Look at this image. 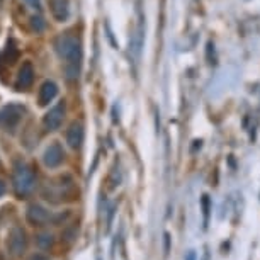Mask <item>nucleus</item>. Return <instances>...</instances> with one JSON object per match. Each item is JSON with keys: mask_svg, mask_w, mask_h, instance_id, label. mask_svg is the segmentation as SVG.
I'll list each match as a JSON object with an SVG mask.
<instances>
[{"mask_svg": "<svg viewBox=\"0 0 260 260\" xmlns=\"http://www.w3.org/2000/svg\"><path fill=\"white\" fill-rule=\"evenodd\" d=\"M24 2H26L29 7H32V9H36V10H39V9H41V2H39V0H24Z\"/></svg>", "mask_w": 260, "mask_h": 260, "instance_id": "nucleus-18", "label": "nucleus"}, {"mask_svg": "<svg viewBox=\"0 0 260 260\" xmlns=\"http://www.w3.org/2000/svg\"><path fill=\"white\" fill-rule=\"evenodd\" d=\"M27 247V238H26V231H24L20 226H14L9 231V237H7V249L12 255L19 257L26 252Z\"/></svg>", "mask_w": 260, "mask_h": 260, "instance_id": "nucleus-4", "label": "nucleus"}, {"mask_svg": "<svg viewBox=\"0 0 260 260\" xmlns=\"http://www.w3.org/2000/svg\"><path fill=\"white\" fill-rule=\"evenodd\" d=\"M26 218L32 226H43L51 220V214H49L48 209H44L43 206L31 204L26 211Z\"/></svg>", "mask_w": 260, "mask_h": 260, "instance_id": "nucleus-8", "label": "nucleus"}, {"mask_svg": "<svg viewBox=\"0 0 260 260\" xmlns=\"http://www.w3.org/2000/svg\"><path fill=\"white\" fill-rule=\"evenodd\" d=\"M34 82V68L31 61H24L22 67L19 68L17 78H15V90H27Z\"/></svg>", "mask_w": 260, "mask_h": 260, "instance_id": "nucleus-7", "label": "nucleus"}, {"mask_svg": "<svg viewBox=\"0 0 260 260\" xmlns=\"http://www.w3.org/2000/svg\"><path fill=\"white\" fill-rule=\"evenodd\" d=\"M65 162V150L60 143L55 141L44 150L43 155V163L46 165L48 168H58L61 163Z\"/></svg>", "mask_w": 260, "mask_h": 260, "instance_id": "nucleus-6", "label": "nucleus"}, {"mask_svg": "<svg viewBox=\"0 0 260 260\" xmlns=\"http://www.w3.org/2000/svg\"><path fill=\"white\" fill-rule=\"evenodd\" d=\"M12 185H14V192L17 197H27L29 194L34 191L36 187V173L29 167L27 163L17 162L12 173Z\"/></svg>", "mask_w": 260, "mask_h": 260, "instance_id": "nucleus-2", "label": "nucleus"}, {"mask_svg": "<svg viewBox=\"0 0 260 260\" xmlns=\"http://www.w3.org/2000/svg\"><path fill=\"white\" fill-rule=\"evenodd\" d=\"M36 243H38L41 250H49L55 245V237L51 233H48V231H44V233L36 235Z\"/></svg>", "mask_w": 260, "mask_h": 260, "instance_id": "nucleus-13", "label": "nucleus"}, {"mask_svg": "<svg viewBox=\"0 0 260 260\" xmlns=\"http://www.w3.org/2000/svg\"><path fill=\"white\" fill-rule=\"evenodd\" d=\"M163 240H165V255H168V254H170V242H172L170 233H165L163 235Z\"/></svg>", "mask_w": 260, "mask_h": 260, "instance_id": "nucleus-17", "label": "nucleus"}, {"mask_svg": "<svg viewBox=\"0 0 260 260\" xmlns=\"http://www.w3.org/2000/svg\"><path fill=\"white\" fill-rule=\"evenodd\" d=\"M31 26H32V29H34L36 32H41V31H44V26H46V24H44V20H43L41 15H32V17H31Z\"/></svg>", "mask_w": 260, "mask_h": 260, "instance_id": "nucleus-16", "label": "nucleus"}, {"mask_svg": "<svg viewBox=\"0 0 260 260\" xmlns=\"http://www.w3.org/2000/svg\"><path fill=\"white\" fill-rule=\"evenodd\" d=\"M55 51L56 55L65 61V75L70 82L77 80L80 75L82 58H84V49H82V41L73 32H61L55 39Z\"/></svg>", "mask_w": 260, "mask_h": 260, "instance_id": "nucleus-1", "label": "nucleus"}, {"mask_svg": "<svg viewBox=\"0 0 260 260\" xmlns=\"http://www.w3.org/2000/svg\"><path fill=\"white\" fill-rule=\"evenodd\" d=\"M184 260H197V254H196V250H189L187 254H185Z\"/></svg>", "mask_w": 260, "mask_h": 260, "instance_id": "nucleus-19", "label": "nucleus"}, {"mask_svg": "<svg viewBox=\"0 0 260 260\" xmlns=\"http://www.w3.org/2000/svg\"><path fill=\"white\" fill-rule=\"evenodd\" d=\"M5 191H7V185H5V182H3L2 179H0V197L5 194Z\"/></svg>", "mask_w": 260, "mask_h": 260, "instance_id": "nucleus-21", "label": "nucleus"}, {"mask_svg": "<svg viewBox=\"0 0 260 260\" xmlns=\"http://www.w3.org/2000/svg\"><path fill=\"white\" fill-rule=\"evenodd\" d=\"M201 208H202V218H204V228H208L209 225V216H211V199L208 194L201 197Z\"/></svg>", "mask_w": 260, "mask_h": 260, "instance_id": "nucleus-14", "label": "nucleus"}, {"mask_svg": "<svg viewBox=\"0 0 260 260\" xmlns=\"http://www.w3.org/2000/svg\"><path fill=\"white\" fill-rule=\"evenodd\" d=\"M56 96H58V85L55 84V82H51V80L43 82V84H41V87H39V94H38L39 106L41 107L48 106L49 102H51Z\"/></svg>", "mask_w": 260, "mask_h": 260, "instance_id": "nucleus-10", "label": "nucleus"}, {"mask_svg": "<svg viewBox=\"0 0 260 260\" xmlns=\"http://www.w3.org/2000/svg\"><path fill=\"white\" fill-rule=\"evenodd\" d=\"M65 113H67V106H65V102H58L55 107H51V109L48 111L46 114H44L43 118V126L46 131H56L60 130L61 123H63L65 119Z\"/></svg>", "mask_w": 260, "mask_h": 260, "instance_id": "nucleus-5", "label": "nucleus"}, {"mask_svg": "<svg viewBox=\"0 0 260 260\" xmlns=\"http://www.w3.org/2000/svg\"><path fill=\"white\" fill-rule=\"evenodd\" d=\"M61 237H63V240L68 243L75 242L78 237V225H75V223H73V225H68L67 228L63 230V235H61Z\"/></svg>", "mask_w": 260, "mask_h": 260, "instance_id": "nucleus-15", "label": "nucleus"}, {"mask_svg": "<svg viewBox=\"0 0 260 260\" xmlns=\"http://www.w3.org/2000/svg\"><path fill=\"white\" fill-rule=\"evenodd\" d=\"M24 113H26V109H24L22 104L12 102V104L3 106L0 109V128L5 131H12L20 123Z\"/></svg>", "mask_w": 260, "mask_h": 260, "instance_id": "nucleus-3", "label": "nucleus"}, {"mask_svg": "<svg viewBox=\"0 0 260 260\" xmlns=\"http://www.w3.org/2000/svg\"><path fill=\"white\" fill-rule=\"evenodd\" d=\"M201 260H211V255H209V252H208V249H206V252H204V255H202V259Z\"/></svg>", "mask_w": 260, "mask_h": 260, "instance_id": "nucleus-22", "label": "nucleus"}, {"mask_svg": "<svg viewBox=\"0 0 260 260\" xmlns=\"http://www.w3.org/2000/svg\"><path fill=\"white\" fill-rule=\"evenodd\" d=\"M29 260H49V257H46V255H43V254H34L29 257Z\"/></svg>", "mask_w": 260, "mask_h": 260, "instance_id": "nucleus-20", "label": "nucleus"}, {"mask_svg": "<svg viewBox=\"0 0 260 260\" xmlns=\"http://www.w3.org/2000/svg\"><path fill=\"white\" fill-rule=\"evenodd\" d=\"M84 136H85L84 125H82L80 121H73L67 130L68 146L73 148V150H78V148L82 146V143H84Z\"/></svg>", "mask_w": 260, "mask_h": 260, "instance_id": "nucleus-9", "label": "nucleus"}, {"mask_svg": "<svg viewBox=\"0 0 260 260\" xmlns=\"http://www.w3.org/2000/svg\"><path fill=\"white\" fill-rule=\"evenodd\" d=\"M49 10L58 22H65L70 17V2L68 0H49Z\"/></svg>", "mask_w": 260, "mask_h": 260, "instance_id": "nucleus-11", "label": "nucleus"}, {"mask_svg": "<svg viewBox=\"0 0 260 260\" xmlns=\"http://www.w3.org/2000/svg\"><path fill=\"white\" fill-rule=\"evenodd\" d=\"M3 58H5V63L7 65H12L17 61L19 58V48L17 44H15L14 39H9L5 44V51H3Z\"/></svg>", "mask_w": 260, "mask_h": 260, "instance_id": "nucleus-12", "label": "nucleus"}]
</instances>
